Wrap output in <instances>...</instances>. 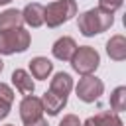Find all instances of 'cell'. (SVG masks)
Returning a JSON list of instances; mask_svg holds the SVG:
<instances>
[{
    "label": "cell",
    "instance_id": "6da1fadb",
    "mask_svg": "<svg viewBox=\"0 0 126 126\" xmlns=\"http://www.w3.org/2000/svg\"><path fill=\"white\" fill-rule=\"evenodd\" d=\"M112 24H114V14L102 12L100 8H91V10L83 12V14H79V18H77L79 32L85 37L98 35V33L106 32Z\"/></svg>",
    "mask_w": 126,
    "mask_h": 126
},
{
    "label": "cell",
    "instance_id": "7a4b0ae2",
    "mask_svg": "<svg viewBox=\"0 0 126 126\" xmlns=\"http://www.w3.org/2000/svg\"><path fill=\"white\" fill-rule=\"evenodd\" d=\"M77 16V2L75 0H55L43 6V24L47 28H57Z\"/></svg>",
    "mask_w": 126,
    "mask_h": 126
},
{
    "label": "cell",
    "instance_id": "3957f363",
    "mask_svg": "<svg viewBox=\"0 0 126 126\" xmlns=\"http://www.w3.org/2000/svg\"><path fill=\"white\" fill-rule=\"evenodd\" d=\"M30 43H32V35L24 28L0 30V55L24 53L30 47Z\"/></svg>",
    "mask_w": 126,
    "mask_h": 126
},
{
    "label": "cell",
    "instance_id": "277c9868",
    "mask_svg": "<svg viewBox=\"0 0 126 126\" xmlns=\"http://www.w3.org/2000/svg\"><path fill=\"white\" fill-rule=\"evenodd\" d=\"M100 65V55L94 47L91 45H79L77 51L71 57V67L79 73V75H93Z\"/></svg>",
    "mask_w": 126,
    "mask_h": 126
},
{
    "label": "cell",
    "instance_id": "5b68a950",
    "mask_svg": "<svg viewBox=\"0 0 126 126\" xmlns=\"http://www.w3.org/2000/svg\"><path fill=\"white\" fill-rule=\"evenodd\" d=\"M75 91H77V96L83 102H94L104 93V83L94 75H85L83 79H79Z\"/></svg>",
    "mask_w": 126,
    "mask_h": 126
},
{
    "label": "cell",
    "instance_id": "8992f818",
    "mask_svg": "<svg viewBox=\"0 0 126 126\" xmlns=\"http://www.w3.org/2000/svg\"><path fill=\"white\" fill-rule=\"evenodd\" d=\"M43 114V104H41V98L33 96V94H28L22 98L20 102V118L24 124H30L33 120H39Z\"/></svg>",
    "mask_w": 126,
    "mask_h": 126
},
{
    "label": "cell",
    "instance_id": "52a82bcc",
    "mask_svg": "<svg viewBox=\"0 0 126 126\" xmlns=\"http://www.w3.org/2000/svg\"><path fill=\"white\" fill-rule=\"evenodd\" d=\"M75 51H77V43H75V39L69 37V35L59 37V39L53 43V47H51L53 57L59 59V61H71V57H73Z\"/></svg>",
    "mask_w": 126,
    "mask_h": 126
},
{
    "label": "cell",
    "instance_id": "ba28073f",
    "mask_svg": "<svg viewBox=\"0 0 126 126\" xmlns=\"http://www.w3.org/2000/svg\"><path fill=\"white\" fill-rule=\"evenodd\" d=\"M41 104H43V112H47L49 116H57L63 110V106L67 104V96H61L57 93L45 91V94L41 96Z\"/></svg>",
    "mask_w": 126,
    "mask_h": 126
},
{
    "label": "cell",
    "instance_id": "9c48e42d",
    "mask_svg": "<svg viewBox=\"0 0 126 126\" xmlns=\"http://www.w3.org/2000/svg\"><path fill=\"white\" fill-rule=\"evenodd\" d=\"M22 20H24V24H28L30 28H39V26H43V6L37 4V2L28 4V6L22 10Z\"/></svg>",
    "mask_w": 126,
    "mask_h": 126
},
{
    "label": "cell",
    "instance_id": "30bf717a",
    "mask_svg": "<svg viewBox=\"0 0 126 126\" xmlns=\"http://www.w3.org/2000/svg\"><path fill=\"white\" fill-rule=\"evenodd\" d=\"M106 53L112 61H124L126 59V37L116 33L106 41Z\"/></svg>",
    "mask_w": 126,
    "mask_h": 126
},
{
    "label": "cell",
    "instance_id": "8fae6325",
    "mask_svg": "<svg viewBox=\"0 0 126 126\" xmlns=\"http://www.w3.org/2000/svg\"><path fill=\"white\" fill-rule=\"evenodd\" d=\"M71 89H73V77H71L69 73L59 71V73L53 75V79H51V83H49V91H51V93H57V94H61V96H69Z\"/></svg>",
    "mask_w": 126,
    "mask_h": 126
},
{
    "label": "cell",
    "instance_id": "7c38bea8",
    "mask_svg": "<svg viewBox=\"0 0 126 126\" xmlns=\"http://www.w3.org/2000/svg\"><path fill=\"white\" fill-rule=\"evenodd\" d=\"M12 83H14V87H16L24 96L32 94L33 89H35V83H33L32 75H30L28 71H24V69H16V71L12 73Z\"/></svg>",
    "mask_w": 126,
    "mask_h": 126
},
{
    "label": "cell",
    "instance_id": "4fadbf2b",
    "mask_svg": "<svg viewBox=\"0 0 126 126\" xmlns=\"http://www.w3.org/2000/svg\"><path fill=\"white\" fill-rule=\"evenodd\" d=\"M83 126H124V122L120 120V116L116 112L104 110V112H98V114L87 118L83 122Z\"/></svg>",
    "mask_w": 126,
    "mask_h": 126
},
{
    "label": "cell",
    "instance_id": "5bb4252c",
    "mask_svg": "<svg viewBox=\"0 0 126 126\" xmlns=\"http://www.w3.org/2000/svg\"><path fill=\"white\" fill-rule=\"evenodd\" d=\"M30 71H32V77L33 79L45 81L51 75V71H53V63L47 57H33L30 61Z\"/></svg>",
    "mask_w": 126,
    "mask_h": 126
},
{
    "label": "cell",
    "instance_id": "9a60e30c",
    "mask_svg": "<svg viewBox=\"0 0 126 126\" xmlns=\"http://www.w3.org/2000/svg\"><path fill=\"white\" fill-rule=\"evenodd\" d=\"M24 20H22V12L16 8H8L0 14V30H14V28H22Z\"/></svg>",
    "mask_w": 126,
    "mask_h": 126
},
{
    "label": "cell",
    "instance_id": "2e32d148",
    "mask_svg": "<svg viewBox=\"0 0 126 126\" xmlns=\"http://www.w3.org/2000/svg\"><path fill=\"white\" fill-rule=\"evenodd\" d=\"M110 108L114 112L126 110V87H116L110 94Z\"/></svg>",
    "mask_w": 126,
    "mask_h": 126
},
{
    "label": "cell",
    "instance_id": "e0dca14e",
    "mask_svg": "<svg viewBox=\"0 0 126 126\" xmlns=\"http://www.w3.org/2000/svg\"><path fill=\"white\" fill-rule=\"evenodd\" d=\"M122 2L124 0H98V6L102 12H108V14H114L118 8H122Z\"/></svg>",
    "mask_w": 126,
    "mask_h": 126
},
{
    "label": "cell",
    "instance_id": "ac0fdd59",
    "mask_svg": "<svg viewBox=\"0 0 126 126\" xmlns=\"http://www.w3.org/2000/svg\"><path fill=\"white\" fill-rule=\"evenodd\" d=\"M0 98L2 100H6V102H14V91L6 85V83H0Z\"/></svg>",
    "mask_w": 126,
    "mask_h": 126
},
{
    "label": "cell",
    "instance_id": "d6986e66",
    "mask_svg": "<svg viewBox=\"0 0 126 126\" xmlns=\"http://www.w3.org/2000/svg\"><path fill=\"white\" fill-rule=\"evenodd\" d=\"M59 126H83V124H81V120L75 114H65L63 120L59 122Z\"/></svg>",
    "mask_w": 126,
    "mask_h": 126
},
{
    "label": "cell",
    "instance_id": "ffe728a7",
    "mask_svg": "<svg viewBox=\"0 0 126 126\" xmlns=\"http://www.w3.org/2000/svg\"><path fill=\"white\" fill-rule=\"evenodd\" d=\"M10 106H12L10 102H6V100L0 98V120H4V118L10 114Z\"/></svg>",
    "mask_w": 126,
    "mask_h": 126
},
{
    "label": "cell",
    "instance_id": "44dd1931",
    "mask_svg": "<svg viewBox=\"0 0 126 126\" xmlns=\"http://www.w3.org/2000/svg\"><path fill=\"white\" fill-rule=\"evenodd\" d=\"M26 126H49V124H47V120L39 118V120H33V122H30V124H26Z\"/></svg>",
    "mask_w": 126,
    "mask_h": 126
},
{
    "label": "cell",
    "instance_id": "7402d4cb",
    "mask_svg": "<svg viewBox=\"0 0 126 126\" xmlns=\"http://www.w3.org/2000/svg\"><path fill=\"white\" fill-rule=\"evenodd\" d=\"M12 0H0V6H4V4H10Z\"/></svg>",
    "mask_w": 126,
    "mask_h": 126
},
{
    "label": "cell",
    "instance_id": "603a6c76",
    "mask_svg": "<svg viewBox=\"0 0 126 126\" xmlns=\"http://www.w3.org/2000/svg\"><path fill=\"white\" fill-rule=\"evenodd\" d=\"M2 69H4V61H2V57H0V73H2Z\"/></svg>",
    "mask_w": 126,
    "mask_h": 126
},
{
    "label": "cell",
    "instance_id": "cb8c5ba5",
    "mask_svg": "<svg viewBox=\"0 0 126 126\" xmlns=\"http://www.w3.org/2000/svg\"><path fill=\"white\" fill-rule=\"evenodd\" d=\"M6 126H14V124H6Z\"/></svg>",
    "mask_w": 126,
    "mask_h": 126
}]
</instances>
